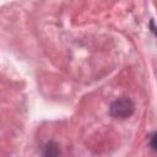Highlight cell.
Masks as SVG:
<instances>
[{
    "label": "cell",
    "mask_w": 157,
    "mask_h": 157,
    "mask_svg": "<svg viewBox=\"0 0 157 157\" xmlns=\"http://www.w3.org/2000/svg\"><path fill=\"white\" fill-rule=\"evenodd\" d=\"M134 103L131 99L126 98V97H121L115 99L109 108V113L113 118L117 119H126L129 118L132 113H134Z\"/></svg>",
    "instance_id": "obj_1"
},
{
    "label": "cell",
    "mask_w": 157,
    "mask_h": 157,
    "mask_svg": "<svg viewBox=\"0 0 157 157\" xmlns=\"http://www.w3.org/2000/svg\"><path fill=\"white\" fill-rule=\"evenodd\" d=\"M44 157H59V147L55 142L50 141L45 145L44 147V152H43Z\"/></svg>",
    "instance_id": "obj_2"
},
{
    "label": "cell",
    "mask_w": 157,
    "mask_h": 157,
    "mask_svg": "<svg viewBox=\"0 0 157 157\" xmlns=\"http://www.w3.org/2000/svg\"><path fill=\"white\" fill-rule=\"evenodd\" d=\"M155 140H156V134H152V136H151V147H152V150H156Z\"/></svg>",
    "instance_id": "obj_3"
}]
</instances>
